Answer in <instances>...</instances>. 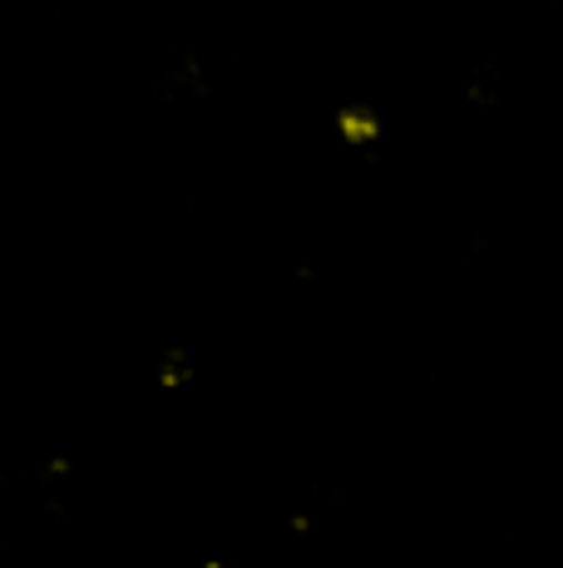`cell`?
<instances>
[{
	"mask_svg": "<svg viewBox=\"0 0 563 568\" xmlns=\"http://www.w3.org/2000/svg\"><path fill=\"white\" fill-rule=\"evenodd\" d=\"M337 134H341L346 149H371L376 139H381V119H376V109L351 104L337 114Z\"/></svg>",
	"mask_w": 563,
	"mask_h": 568,
	"instance_id": "6da1fadb",
	"label": "cell"
}]
</instances>
